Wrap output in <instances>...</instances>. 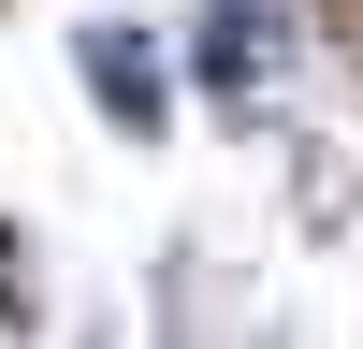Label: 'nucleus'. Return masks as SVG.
Wrapping results in <instances>:
<instances>
[{"mask_svg":"<svg viewBox=\"0 0 363 349\" xmlns=\"http://www.w3.org/2000/svg\"><path fill=\"white\" fill-rule=\"evenodd\" d=\"M277 44H291V0H218V15H203V87L247 102V87L277 73Z\"/></svg>","mask_w":363,"mask_h":349,"instance_id":"obj_1","label":"nucleus"},{"mask_svg":"<svg viewBox=\"0 0 363 349\" xmlns=\"http://www.w3.org/2000/svg\"><path fill=\"white\" fill-rule=\"evenodd\" d=\"M87 87H102V102L131 116V131L160 116V58H145V44H87Z\"/></svg>","mask_w":363,"mask_h":349,"instance_id":"obj_2","label":"nucleus"}]
</instances>
